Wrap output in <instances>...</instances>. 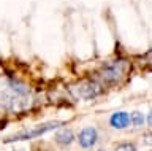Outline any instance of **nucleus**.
Masks as SVG:
<instances>
[{
	"mask_svg": "<svg viewBox=\"0 0 152 151\" xmlns=\"http://www.w3.org/2000/svg\"><path fill=\"white\" fill-rule=\"evenodd\" d=\"M130 122L135 129H142L144 127V113L141 111H133L130 115Z\"/></svg>",
	"mask_w": 152,
	"mask_h": 151,
	"instance_id": "6e6552de",
	"label": "nucleus"
},
{
	"mask_svg": "<svg viewBox=\"0 0 152 151\" xmlns=\"http://www.w3.org/2000/svg\"><path fill=\"white\" fill-rule=\"evenodd\" d=\"M128 124H130V115L127 111H116L109 118V126L113 129L122 130V129H127Z\"/></svg>",
	"mask_w": 152,
	"mask_h": 151,
	"instance_id": "423d86ee",
	"label": "nucleus"
},
{
	"mask_svg": "<svg viewBox=\"0 0 152 151\" xmlns=\"http://www.w3.org/2000/svg\"><path fill=\"white\" fill-rule=\"evenodd\" d=\"M64 122L62 121H51V122H45V124H38L32 129H27V130H22V132H18L8 138H5V143H11V141H22V140H32V138H37L49 130H54L57 127H60Z\"/></svg>",
	"mask_w": 152,
	"mask_h": 151,
	"instance_id": "7ed1b4c3",
	"label": "nucleus"
},
{
	"mask_svg": "<svg viewBox=\"0 0 152 151\" xmlns=\"http://www.w3.org/2000/svg\"><path fill=\"white\" fill-rule=\"evenodd\" d=\"M114 151H136V146L130 143V141H122L114 148Z\"/></svg>",
	"mask_w": 152,
	"mask_h": 151,
	"instance_id": "1a4fd4ad",
	"label": "nucleus"
},
{
	"mask_svg": "<svg viewBox=\"0 0 152 151\" xmlns=\"http://www.w3.org/2000/svg\"><path fill=\"white\" fill-rule=\"evenodd\" d=\"M32 105V99L28 94H21L14 91H5L0 94V107L7 111H22Z\"/></svg>",
	"mask_w": 152,
	"mask_h": 151,
	"instance_id": "f257e3e1",
	"label": "nucleus"
},
{
	"mask_svg": "<svg viewBox=\"0 0 152 151\" xmlns=\"http://www.w3.org/2000/svg\"><path fill=\"white\" fill-rule=\"evenodd\" d=\"M100 151H104V150H100Z\"/></svg>",
	"mask_w": 152,
	"mask_h": 151,
	"instance_id": "f8f14e48",
	"label": "nucleus"
},
{
	"mask_svg": "<svg viewBox=\"0 0 152 151\" xmlns=\"http://www.w3.org/2000/svg\"><path fill=\"white\" fill-rule=\"evenodd\" d=\"M127 70H128V60H125V59L109 60L100 70V78L106 84H114L125 77Z\"/></svg>",
	"mask_w": 152,
	"mask_h": 151,
	"instance_id": "f03ea898",
	"label": "nucleus"
},
{
	"mask_svg": "<svg viewBox=\"0 0 152 151\" xmlns=\"http://www.w3.org/2000/svg\"><path fill=\"white\" fill-rule=\"evenodd\" d=\"M54 140H56V143L60 145V146H70L75 141V134H73V130H71V129L64 127V129H60L54 135Z\"/></svg>",
	"mask_w": 152,
	"mask_h": 151,
	"instance_id": "0eeeda50",
	"label": "nucleus"
},
{
	"mask_svg": "<svg viewBox=\"0 0 152 151\" xmlns=\"http://www.w3.org/2000/svg\"><path fill=\"white\" fill-rule=\"evenodd\" d=\"M70 92L75 99H81V100H90L102 94V86L94 81V80H84L78 84L70 88Z\"/></svg>",
	"mask_w": 152,
	"mask_h": 151,
	"instance_id": "20e7f679",
	"label": "nucleus"
},
{
	"mask_svg": "<svg viewBox=\"0 0 152 151\" xmlns=\"http://www.w3.org/2000/svg\"><path fill=\"white\" fill-rule=\"evenodd\" d=\"M41 151H51V150H41Z\"/></svg>",
	"mask_w": 152,
	"mask_h": 151,
	"instance_id": "9b49d317",
	"label": "nucleus"
},
{
	"mask_svg": "<svg viewBox=\"0 0 152 151\" xmlns=\"http://www.w3.org/2000/svg\"><path fill=\"white\" fill-rule=\"evenodd\" d=\"M78 141H79L81 148H84V150L94 148V146L97 145V141H98L97 129L92 127V126H87V127H84V129H81L79 135H78Z\"/></svg>",
	"mask_w": 152,
	"mask_h": 151,
	"instance_id": "39448f33",
	"label": "nucleus"
},
{
	"mask_svg": "<svg viewBox=\"0 0 152 151\" xmlns=\"http://www.w3.org/2000/svg\"><path fill=\"white\" fill-rule=\"evenodd\" d=\"M14 151H26V150H14Z\"/></svg>",
	"mask_w": 152,
	"mask_h": 151,
	"instance_id": "9d476101",
	"label": "nucleus"
}]
</instances>
